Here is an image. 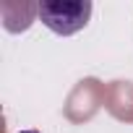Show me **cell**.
Segmentation results:
<instances>
[{
    "mask_svg": "<svg viewBox=\"0 0 133 133\" xmlns=\"http://www.w3.org/2000/svg\"><path fill=\"white\" fill-rule=\"evenodd\" d=\"M37 13L50 31L60 37H71L89 24L91 3L89 0H42L37 5Z\"/></svg>",
    "mask_w": 133,
    "mask_h": 133,
    "instance_id": "obj_1",
    "label": "cell"
}]
</instances>
